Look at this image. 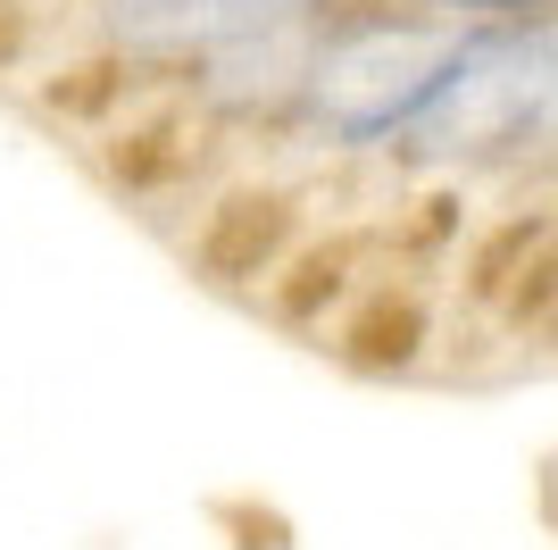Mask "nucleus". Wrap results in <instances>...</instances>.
Masks as SVG:
<instances>
[{"label":"nucleus","instance_id":"nucleus-1","mask_svg":"<svg viewBox=\"0 0 558 550\" xmlns=\"http://www.w3.org/2000/svg\"><path fill=\"white\" fill-rule=\"evenodd\" d=\"M392 142L417 151V159H475V151L558 142V25L459 34Z\"/></svg>","mask_w":558,"mask_h":550},{"label":"nucleus","instance_id":"nucleus-2","mask_svg":"<svg viewBox=\"0 0 558 550\" xmlns=\"http://www.w3.org/2000/svg\"><path fill=\"white\" fill-rule=\"evenodd\" d=\"M450 43H459V25L442 17H367V25H342V34H317L292 117L308 134L342 142V151L392 142L409 125V109L425 100L434 68L450 59Z\"/></svg>","mask_w":558,"mask_h":550},{"label":"nucleus","instance_id":"nucleus-3","mask_svg":"<svg viewBox=\"0 0 558 550\" xmlns=\"http://www.w3.org/2000/svg\"><path fill=\"white\" fill-rule=\"evenodd\" d=\"M217 125H226V117H209L184 84H159L150 100H134V109L93 142V167L125 201H175V192H192V176L209 167Z\"/></svg>","mask_w":558,"mask_h":550},{"label":"nucleus","instance_id":"nucleus-4","mask_svg":"<svg viewBox=\"0 0 558 550\" xmlns=\"http://www.w3.org/2000/svg\"><path fill=\"white\" fill-rule=\"evenodd\" d=\"M283 251H292V192L283 183H233L184 226V259L209 284H251L258 292Z\"/></svg>","mask_w":558,"mask_h":550},{"label":"nucleus","instance_id":"nucleus-5","mask_svg":"<svg viewBox=\"0 0 558 550\" xmlns=\"http://www.w3.org/2000/svg\"><path fill=\"white\" fill-rule=\"evenodd\" d=\"M159 84H167V75H150L142 59H125L117 43H93L84 59H59L43 84L25 92V100H34V117H50V125H75V134H109L117 117L134 109V100H150Z\"/></svg>","mask_w":558,"mask_h":550},{"label":"nucleus","instance_id":"nucleus-6","mask_svg":"<svg viewBox=\"0 0 558 550\" xmlns=\"http://www.w3.org/2000/svg\"><path fill=\"white\" fill-rule=\"evenodd\" d=\"M425 343V318H417V300H392V292H375L359 318L342 325V359L350 367H409Z\"/></svg>","mask_w":558,"mask_h":550},{"label":"nucleus","instance_id":"nucleus-7","mask_svg":"<svg viewBox=\"0 0 558 550\" xmlns=\"http://www.w3.org/2000/svg\"><path fill=\"white\" fill-rule=\"evenodd\" d=\"M34 43H43V17H34L25 0H0V75H17Z\"/></svg>","mask_w":558,"mask_h":550},{"label":"nucleus","instance_id":"nucleus-8","mask_svg":"<svg viewBox=\"0 0 558 550\" xmlns=\"http://www.w3.org/2000/svg\"><path fill=\"white\" fill-rule=\"evenodd\" d=\"M450 9H475V17H534L550 0H450Z\"/></svg>","mask_w":558,"mask_h":550}]
</instances>
